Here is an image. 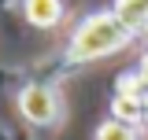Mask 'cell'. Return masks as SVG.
<instances>
[{
  "mask_svg": "<svg viewBox=\"0 0 148 140\" xmlns=\"http://www.w3.org/2000/svg\"><path fill=\"white\" fill-rule=\"evenodd\" d=\"M141 125H148V111H145V122H141Z\"/></svg>",
  "mask_w": 148,
  "mask_h": 140,
  "instance_id": "obj_7",
  "label": "cell"
},
{
  "mask_svg": "<svg viewBox=\"0 0 148 140\" xmlns=\"http://www.w3.org/2000/svg\"><path fill=\"white\" fill-rule=\"evenodd\" d=\"M133 37L122 30V22L111 15V11H96V15H85L78 22V30L67 41V52L63 59L67 63H92V59H104V55L126 48Z\"/></svg>",
  "mask_w": 148,
  "mask_h": 140,
  "instance_id": "obj_1",
  "label": "cell"
},
{
  "mask_svg": "<svg viewBox=\"0 0 148 140\" xmlns=\"http://www.w3.org/2000/svg\"><path fill=\"white\" fill-rule=\"evenodd\" d=\"M22 11H26V22L37 26V30H52V26H59L63 15H67L63 0H26Z\"/></svg>",
  "mask_w": 148,
  "mask_h": 140,
  "instance_id": "obj_4",
  "label": "cell"
},
{
  "mask_svg": "<svg viewBox=\"0 0 148 140\" xmlns=\"http://www.w3.org/2000/svg\"><path fill=\"white\" fill-rule=\"evenodd\" d=\"M133 77H137V85H141V96L148 100V52L141 55V63H137V70H133Z\"/></svg>",
  "mask_w": 148,
  "mask_h": 140,
  "instance_id": "obj_6",
  "label": "cell"
},
{
  "mask_svg": "<svg viewBox=\"0 0 148 140\" xmlns=\"http://www.w3.org/2000/svg\"><path fill=\"white\" fill-rule=\"evenodd\" d=\"M96 140H141V137H137V125L108 118V122H100V129H96Z\"/></svg>",
  "mask_w": 148,
  "mask_h": 140,
  "instance_id": "obj_5",
  "label": "cell"
},
{
  "mask_svg": "<svg viewBox=\"0 0 148 140\" xmlns=\"http://www.w3.org/2000/svg\"><path fill=\"white\" fill-rule=\"evenodd\" d=\"M111 15L122 22V30L130 37L148 33V0H115L111 4Z\"/></svg>",
  "mask_w": 148,
  "mask_h": 140,
  "instance_id": "obj_3",
  "label": "cell"
},
{
  "mask_svg": "<svg viewBox=\"0 0 148 140\" xmlns=\"http://www.w3.org/2000/svg\"><path fill=\"white\" fill-rule=\"evenodd\" d=\"M18 111L22 118L34 125H59L63 118V100H59V88L48 81H30L18 92Z\"/></svg>",
  "mask_w": 148,
  "mask_h": 140,
  "instance_id": "obj_2",
  "label": "cell"
}]
</instances>
